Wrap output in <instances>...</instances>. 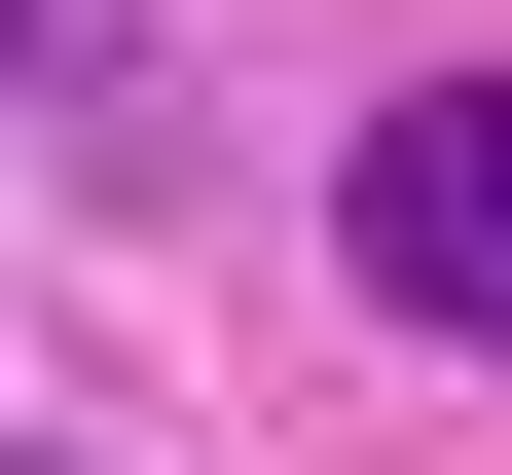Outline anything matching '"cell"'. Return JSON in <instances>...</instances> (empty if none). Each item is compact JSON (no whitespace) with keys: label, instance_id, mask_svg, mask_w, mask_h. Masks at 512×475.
I'll return each mask as SVG.
<instances>
[{"label":"cell","instance_id":"2","mask_svg":"<svg viewBox=\"0 0 512 475\" xmlns=\"http://www.w3.org/2000/svg\"><path fill=\"white\" fill-rule=\"evenodd\" d=\"M0 475H74V439H0Z\"/></svg>","mask_w":512,"mask_h":475},{"label":"cell","instance_id":"1","mask_svg":"<svg viewBox=\"0 0 512 475\" xmlns=\"http://www.w3.org/2000/svg\"><path fill=\"white\" fill-rule=\"evenodd\" d=\"M330 256H366V329H439V366H512V74H403V110H366Z\"/></svg>","mask_w":512,"mask_h":475}]
</instances>
